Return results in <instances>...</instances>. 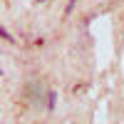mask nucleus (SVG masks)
<instances>
[{"mask_svg":"<svg viewBox=\"0 0 124 124\" xmlns=\"http://www.w3.org/2000/svg\"><path fill=\"white\" fill-rule=\"evenodd\" d=\"M0 35H3V40H5V42H13V35L8 32V27H3V30H0Z\"/></svg>","mask_w":124,"mask_h":124,"instance_id":"f03ea898","label":"nucleus"},{"mask_svg":"<svg viewBox=\"0 0 124 124\" xmlns=\"http://www.w3.org/2000/svg\"><path fill=\"white\" fill-rule=\"evenodd\" d=\"M37 3H40V5H42V3H50V0H37Z\"/></svg>","mask_w":124,"mask_h":124,"instance_id":"20e7f679","label":"nucleus"},{"mask_svg":"<svg viewBox=\"0 0 124 124\" xmlns=\"http://www.w3.org/2000/svg\"><path fill=\"white\" fill-rule=\"evenodd\" d=\"M75 3H77V0H70V3H67V8H65V15H70L72 10H75Z\"/></svg>","mask_w":124,"mask_h":124,"instance_id":"7ed1b4c3","label":"nucleus"},{"mask_svg":"<svg viewBox=\"0 0 124 124\" xmlns=\"http://www.w3.org/2000/svg\"><path fill=\"white\" fill-rule=\"evenodd\" d=\"M45 99H47V102H45V107L52 112V109L57 107V92H55V89H47V92H45Z\"/></svg>","mask_w":124,"mask_h":124,"instance_id":"f257e3e1","label":"nucleus"}]
</instances>
